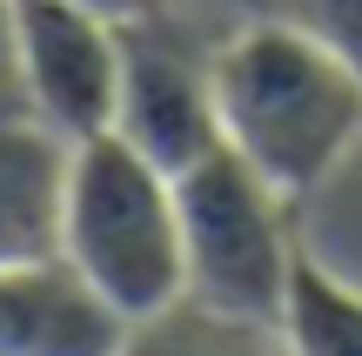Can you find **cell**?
I'll list each match as a JSON object with an SVG mask.
<instances>
[{"label": "cell", "mask_w": 362, "mask_h": 356, "mask_svg": "<svg viewBox=\"0 0 362 356\" xmlns=\"http://www.w3.org/2000/svg\"><path fill=\"white\" fill-rule=\"evenodd\" d=\"M215 121L221 148L302 202L362 148V67L296 13H248L215 40Z\"/></svg>", "instance_id": "6da1fadb"}, {"label": "cell", "mask_w": 362, "mask_h": 356, "mask_svg": "<svg viewBox=\"0 0 362 356\" xmlns=\"http://www.w3.org/2000/svg\"><path fill=\"white\" fill-rule=\"evenodd\" d=\"M61 255L101 289V303L121 323H141L175 296H188L175 175L148 161L134 142H121L115 128L67 142Z\"/></svg>", "instance_id": "7a4b0ae2"}, {"label": "cell", "mask_w": 362, "mask_h": 356, "mask_svg": "<svg viewBox=\"0 0 362 356\" xmlns=\"http://www.w3.org/2000/svg\"><path fill=\"white\" fill-rule=\"evenodd\" d=\"M128 323L67 255L0 269V356H115Z\"/></svg>", "instance_id": "8992f818"}, {"label": "cell", "mask_w": 362, "mask_h": 356, "mask_svg": "<svg viewBox=\"0 0 362 356\" xmlns=\"http://www.w3.org/2000/svg\"><path fill=\"white\" fill-rule=\"evenodd\" d=\"M115 356H288V343L275 316H242L202 296H175L168 309L128 323Z\"/></svg>", "instance_id": "ba28073f"}, {"label": "cell", "mask_w": 362, "mask_h": 356, "mask_svg": "<svg viewBox=\"0 0 362 356\" xmlns=\"http://www.w3.org/2000/svg\"><path fill=\"white\" fill-rule=\"evenodd\" d=\"M67 142L40 121H0V269L61 255Z\"/></svg>", "instance_id": "52a82bcc"}, {"label": "cell", "mask_w": 362, "mask_h": 356, "mask_svg": "<svg viewBox=\"0 0 362 356\" xmlns=\"http://www.w3.org/2000/svg\"><path fill=\"white\" fill-rule=\"evenodd\" d=\"M81 7H94V13H107V21H134V13H148V7H161V0H81Z\"/></svg>", "instance_id": "7c38bea8"}, {"label": "cell", "mask_w": 362, "mask_h": 356, "mask_svg": "<svg viewBox=\"0 0 362 356\" xmlns=\"http://www.w3.org/2000/svg\"><path fill=\"white\" fill-rule=\"evenodd\" d=\"M0 121H34L21 88V0H0Z\"/></svg>", "instance_id": "8fae6325"}, {"label": "cell", "mask_w": 362, "mask_h": 356, "mask_svg": "<svg viewBox=\"0 0 362 356\" xmlns=\"http://www.w3.org/2000/svg\"><path fill=\"white\" fill-rule=\"evenodd\" d=\"M115 134L134 142L148 161L181 175L221 148L215 121V40H202L175 13V0L121 21V94H115Z\"/></svg>", "instance_id": "277c9868"}, {"label": "cell", "mask_w": 362, "mask_h": 356, "mask_svg": "<svg viewBox=\"0 0 362 356\" xmlns=\"http://www.w3.org/2000/svg\"><path fill=\"white\" fill-rule=\"evenodd\" d=\"M282 343L288 356H362V289L315 263L309 249L296 255V276L282 296Z\"/></svg>", "instance_id": "9c48e42d"}, {"label": "cell", "mask_w": 362, "mask_h": 356, "mask_svg": "<svg viewBox=\"0 0 362 356\" xmlns=\"http://www.w3.org/2000/svg\"><path fill=\"white\" fill-rule=\"evenodd\" d=\"M181 202V255H188V296L242 316H282L288 276H296V202L269 188L235 148H208L175 175Z\"/></svg>", "instance_id": "3957f363"}, {"label": "cell", "mask_w": 362, "mask_h": 356, "mask_svg": "<svg viewBox=\"0 0 362 356\" xmlns=\"http://www.w3.org/2000/svg\"><path fill=\"white\" fill-rule=\"evenodd\" d=\"M21 88L27 115L61 142L107 134L121 94V21L81 0H21Z\"/></svg>", "instance_id": "5b68a950"}, {"label": "cell", "mask_w": 362, "mask_h": 356, "mask_svg": "<svg viewBox=\"0 0 362 356\" xmlns=\"http://www.w3.org/2000/svg\"><path fill=\"white\" fill-rule=\"evenodd\" d=\"M275 13H296L302 27H315L322 40H336V47L362 67V0H275Z\"/></svg>", "instance_id": "30bf717a"}, {"label": "cell", "mask_w": 362, "mask_h": 356, "mask_svg": "<svg viewBox=\"0 0 362 356\" xmlns=\"http://www.w3.org/2000/svg\"><path fill=\"white\" fill-rule=\"evenodd\" d=\"M228 7H255V13H275V0H228Z\"/></svg>", "instance_id": "4fadbf2b"}]
</instances>
